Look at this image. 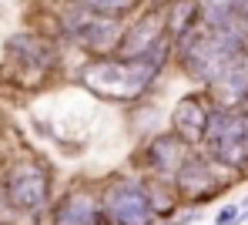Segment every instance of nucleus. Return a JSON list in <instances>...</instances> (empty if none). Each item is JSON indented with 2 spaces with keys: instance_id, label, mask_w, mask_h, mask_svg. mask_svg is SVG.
I'll return each mask as SVG.
<instances>
[{
  "instance_id": "nucleus-15",
  "label": "nucleus",
  "mask_w": 248,
  "mask_h": 225,
  "mask_svg": "<svg viewBox=\"0 0 248 225\" xmlns=\"http://www.w3.org/2000/svg\"><path fill=\"white\" fill-rule=\"evenodd\" d=\"M238 205H242V219H248V195L242 198V202H238Z\"/></svg>"
},
{
  "instance_id": "nucleus-9",
  "label": "nucleus",
  "mask_w": 248,
  "mask_h": 225,
  "mask_svg": "<svg viewBox=\"0 0 248 225\" xmlns=\"http://www.w3.org/2000/svg\"><path fill=\"white\" fill-rule=\"evenodd\" d=\"M161 37H168V10H165V3H155L144 14H138V20L124 31V37H121V44H118L114 54L141 57V54H148L151 47L158 44Z\"/></svg>"
},
{
  "instance_id": "nucleus-7",
  "label": "nucleus",
  "mask_w": 248,
  "mask_h": 225,
  "mask_svg": "<svg viewBox=\"0 0 248 225\" xmlns=\"http://www.w3.org/2000/svg\"><path fill=\"white\" fill-rule=\"evenodd\" d=\"M215 104H218V97H211L208 91H198V94L181 97V101L174 104V111H171V131L181 138V141H188L191 148H202Z\"/></svg>"
},
{
  "instance_id": "nucleus-11",
  "label": "nucleus",
  "mask_w": 248,
  "mask_h": 225,
  "mask_svg": "<svg viewBox=\"0 0 248 225\" xmlns=\"http://www.w3.org/2000/svg\"><path fill=\"white\" fill-rule=\"evenodd\" d=\"M74 3L84 7V10H91V14H101V17H124L141 0H74Z\"/></svg>"
},
{
  "instance_id": "nucleus-1",
  "label": "nucleus",
  "mask_w": 248,
  "mask_h": 225,
  "mask_svg": "<svg viewBox=\"0 0 248 225\" xmlns=\"http://www.w3.org/2000/svg\"><path fill=\"white\" fill-rule=\"evenodd\" d=\"M174 54L171 34L161 37L141 57H124V54H94L91 61H84L78 71V81L91 94H97L101 101H114V104H131L138 97H144L155 88V81L161 78Z\"/></svg>"
},
{
  "instance_id": "nucleus-6",
  "label": "nucleus",
  "mask_w": 248,
  "mask_h": 225,
  "mask_svg": "<svg viewBox=\"0 0 248 225\" xmlns=\"http://www.w3.org/2000/svg\"><path fill=\"white\" fill-rule=\"evenodd\" d=\"M50 225H114L104 212V198L94 188H67L50 205Z\"/></svg>"
},
{
  "instance_id": "nucleus-10",
  "label": "nucleus",
  "mask_w": 248,
  "mask_h": 225,
  "mask_svg": "<svg viewBox=\"0 0 248 225\" xmlns=\"http://www.w3.org/2000/svg\"><path fill=\"white\" fill-rule=\"evenodd\" d=\"M165 10H168V34H171V41H181L202 20V0H168Z\"/></svg>"
},
{
  "instance_id": "nucleus-2",
  "label": "nucleus",
  "mask_w": 248,
  "mask_h": 225,
  "mask_svg": "<svg viewBox=\"0 0 248 225\" xmlns=\"http://www.w3.org/2000/svg\"><path fill=\"white\" fill-rule=\"evenodd\" d=\"M50 185H54L50 168L34 155L14 158L0 172V188H3L7 205L14 212H24V215H37L50 205Z\"/></svg>"
},
{
  "instance_id": "nucleus-13",
  "label": "nucleus",
  "mask_w": 248,
  "mask_h": 225,
  "mask_svg": "<svg viewBox=\"0 0 248 225\" xmlns=\"http://www.w3.org/2000/svg\"><path fill=\"white\" fill-rule=\"evenodd\" d=\"M198 215H202V209H198V205H191L185 215H178V219H171V222H165V219H161L158 225H195V222H198Z\"/></svg>"
},
{
  "instance_id": "nucleus-8",
  "label": "nucleus",
  "mask_w": 248,
  "mask_h": 225,
  "mask_svg": "<svg viewBox=\"0 0 248 225\" xmlns=\"http://www.w3.org/2000/svg\"><path fill=\"white\" fill-rule=\"evenodd\" d=\"M191 151H195V148H191L188 141H181V138L168 128L165 135H155L141 148V168H148V172L158 175V178L174 181L178 168L185 165V158H188Z\"/></svg>"
},
{
  "instance_id": "nucleus-3",
  "label": "nucleus",
  "mask_w": 248,
  "mask_h": 225,
  "mask_svg": "<svg viewBox=\"0 0 248 225\" xmlns=\"http://www.w3.org/2000/svg\"><path fill=\"white\" fill-rule=\"evenodd\" d=\"M205 148L225 168L245 172L248 168V104H215L205 131Z\"/></svg>"
},
{
  "instance_id": "nucleus-14",
  "label": "nucleus",
  "mask_w": 248,
  "mask_h": 225,
  "mask_svg": "<svg viewBox=\"0 0 248 225\" xmlns=\"http://www.w3.org/2000/svg\"><path fill=\"white\" fill-rule=\"evenodd\" d=\"M0 212H7V215H10V212H14V209H10V205H7V198H3V188H0Z\"/></svg>"
},
{
  "instance_id": "nucleus-5",
  "label": "nucleus",
  "mask_w": 248,
  "mask_h": 225,
  "mask_svg": "<svg viewBox=\"0 0 248 225\" xmlns=\"http://www.w3.org/2000/svg\"><path fill=\"white\" fill-rule=\"evenodd\" d=\"M104 198V212L114 225H158L161 215L155 212L144 178L138 175H114L101 192Z\"/></svg>"
},
{
  "instance_id": "nucleus-4",
  "label": "nucleus",
  "mask_w": 248,
  "mask_h": 225,
  "mask_svg": "<svg viewBox=\"0 0 248 225\" xmlns=\"http://www.w3.org/2000/svg\"><path fill=\"white\" fill-rule=\"evenodd\" d=\"M225 172H232V168H225L215 155H208L205 148H195L185 158V165L178 168V175H174V192H178L181 202L202 209L205 202L225 195L232 188V178Z\"/></svg>"
},
{
  "instance_id": "nucleus-12",
  "label": "nucleus",
  "mask_w": 248,
  "mask_h": 225,
  "mask_svg": "<svg viewBox=\"0 0 248 225\" xmlns=\"http://www.w3.org/2000/svg\"><path fill=\"white\" fill-rule=\"evenodd\" d=\"M242 205H235V202H228V205H221L218 209V215H215V222L211 225H242Z\"/></svg>"
}]
</instances>
